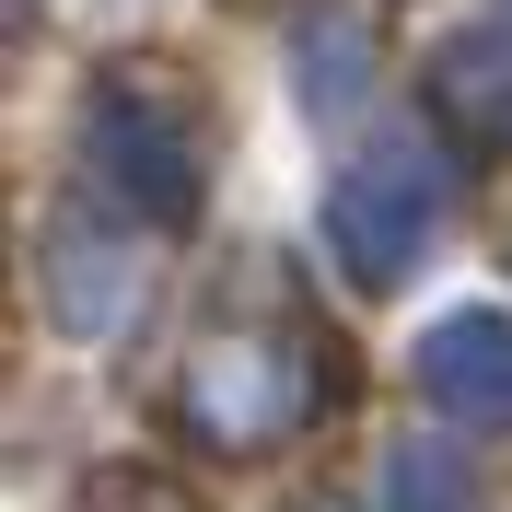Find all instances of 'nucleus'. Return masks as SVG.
Listing matches in <instances>:
<instances>
[{"instance_id":"nucleus-1","label":"nucleus","mask_w":512,"mask_h":512,"mask_svg":"<svg viewBox=\"0 0 512 512\" xmlns=\"http://www.w3.org/2000/svg\"><path fill=\"white\" fill-rule=\"evenodd\" d=\"M431 210H443V175L419 152H373L326 187V256L350 280H396L419 245H431Z\"/></svg>"},{"instance_id":"nucleus-2","label":"nucleus","mask_w":512,"mask_h":512,"mask_svg":"<svg viewBox=\"0 0 512 512\" xmlns=\"http://www.w3.org/2000/svg\"><path fill=\"white\" fill-rule=\"evenodd\" d=\"M419 384L466 431H512V315H443L419 338Z\"/></svg>"},{"instance_id":"nucleus-3","label":"nucleus","mask_w":512,"mask_h":512,"mask_svg":"<svg viewBox=\"0 0 512 512\" xmlns=\"http://www.w3.org/2000/svg\"><path fill=\"white\" fill-rule=\"evenodd\" d=\"M94 152L128 163V187H140L152 222H187V140H175V117H152L140 94H117V105H94Z\"/></svg>"},{"instance_id":"nucleus-4","label":"nucleus","mask_w":512,"mask_h":512,"mask_svg":"<svg viewBox=\"0 0 512 512\" xmlns=\"http://www.w3.org/2000/svg\"><path fill=\"white\" fill-rule=\"evenodd\" d=\"M396 512H466V454H443V443L396 454Z\"/></svg>"},{"instance_id":"nucleus-5","label":"nucleus","mask_w":512,"mask_h":512,"mask_svg":"<svg viewBox=\"0 0 512 512\" xmlns=\"http://www.w3.org/2000/svg\"><path fill=\"white\" fill-rule=\"evenodd\" d=\"M454 105H466L489 140H512V70H501V82H454Z\"/></svg>"},{"instance_id":"nucleus-6","label":"nucleus","mask_w":512,"mask_h":512,"mask_svg":"<svg viewBox=\"0 0 512 512\" xmlns=\"http://www.w3.org/2000/svg\"><path fill=\"white\" fill-rule=\"evenodd\" d=\"M501 12H512V0H501Z\"/></svg>"}]
</instances>
